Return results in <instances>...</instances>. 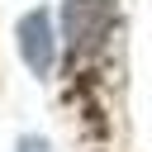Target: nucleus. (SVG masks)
Listing matches in <instances>:
<instances>
[{"label": "nucleus", "mask_w": 152, "mask_h": 152, "mask_svg": "<svg viewBox=\"0 0 152 152\" xmlns=\"http://www.w3.org/2000/svg\"><path fill=\"white\" fill-rule=\"evenodd\" d=\"M57 28H62V57H66V66L86 71V66H95L119 43L124 10H119V0H62Z\"/></svg>", "instance_id": "1"}, {"label": "nucleus", "mask_w": 152, "mask_h": 152, "mask_svg": "<svg viewBox=\"0 0 152 152\" xmlns=\"http://www.w3.org/2000/svg\"><path fill=\"white\" fill-rule=\"evenodd\" d=\"M14 48H19V62L28 66V76L52 81L57 66H62V28H57V14L48 5L24 10L14 19Z\"/></svg>", "instance_id": "2"}, {"label": "nucleus", "mask_w": 152, "mask_h": 152, "mask_svg": "<svg viewBox=\"0 0 152 152\" xmlns=\"http://www.w3.org/2000/svg\"><path fill=\"white\" fill-rule=\"evenodd\" d=\"M14 152H52V142L43 133H19L14 138Z\"/></svg>", "instance_id": "3"}]
</instances>
